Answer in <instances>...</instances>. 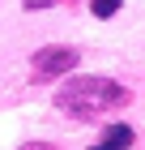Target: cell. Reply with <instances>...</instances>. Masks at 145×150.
<instances>
[{
  "label": "cell",
  "instance_id": "3957f363",
  "mask_svg": "<svg viewBox=\"0 0 145 150\" xmlns=\"http://www.w3.org/2000/svg\"><path fill=\"white\" fill-rule=\"evenodd\" d=\"M132 137H137V133H132L128 125H111L98 142H94V150H128V146H132Z\"/></svg>",
  "mask_w": 145,
  "mask_h": 150
},
{
  "label": "cell",
  "instance_id": "5b68a950",
  "mask_svg": "<svg viewBox=\"0 0 145 150\" xmlns=\"http://www.w3.org/2000/svg\"><path fill=\"white\" fill-rule=\"evenodd\" d=\"M22 150H56V146H47V142H30V146H22Z\"/></svg>",
  "mask_w": 145,
  "mask_h": 150
},
{
  "label": "cell",
  "instance_id": "277c9868",
  "mask_svg": "<svg viewBox=\"0 0 145 150\" xmlns=\"http://www.w3.org/2000/svg\"><path fill=\"white\" fill-rule=\"evenodd\" d=\"M90 13H94V17H115V13H120V0H94Z\"/></svg>",
  "mask_w": 145,
  "mask_h": 150
},
{
  "label": "cell",
  "instance_id": "7a4b0ae2",
  "mask_svg": "<svg viewBox=\"0 0 145 150\" xmlns=\"http://www.w3.org/2000/svg\"><path fill=\"white\" fill-rule=\"evenodd\" d=\"M77 47H64V43H56V47H39L30 56V69H34V77L39 81H47V77H64L68 69H77Z\"/></svg>",
  "mask_w": 145,
  "mask_h": 150
},
{
  "label": "cell",
  "instance_id": "6da1fadb",
  "mask_svg": "<svg viewBox=\"0 0 145 150\" xmlns=\"http://www.w3.org/2000/svg\"><path fill=\"white\" fill-rule=\"evenodd\" d=\"M124 103H128V90L111 77H68L56 90V107L77 116V120H94V116L124 107Z\"/></svg>",
  "mask_w": 145,
  "mask_h": 150
}]
</instances>
